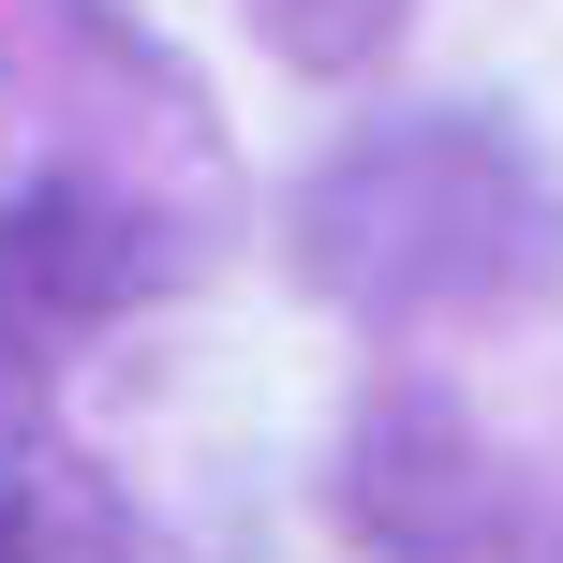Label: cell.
Returning a JSON list of instances; mask_svg holds the SVG:
<instances>
[{
	"label": "cell",
	"instance_id": "cell-1",
	"mask_svg": "<svg viewBox=\"0 0 563 563\" xmlns=\"http://www.w3.org/2000/svg\"><path fill=\"white\" fill-rule=\"evenodd\" d=\"M297 267L371 327L489 311V297L563 267V194L489 119H386L297 194Z\"/></svg>",
	"mask_w": 563,
	"mask_h": 563
},
{
	"label": "cell",
	"instance_id": "cell-2",
	"mask_svg": "<svg viewBox=\"0 0 563 563\" xmlns=\"http://www.w3.org/2000/svg\"><path fill=\"white\" fill-rule=\"evenodd\" d=\"M341 505H356V534L386 563H475L489 534H505V489H489V445L445 416L430 386L371 400L356 430V475H341Z\"/></svg>",
	"mask_w": 563,
	"mask_h": 563
},
{
	"label": "cell",
	"instance_id": "cell-3",
	"mask_svg": "<svg viewBox=\"0 0 563 563\" xmlns=\"http://www.w3.org/2000/svg\"><path fill=\"white\" fill-rule=\"evenodd\" d=\"M134 297H148V238L104 194H75V178L0 194V356H59Z\"/></svg>",
	"mask_w": 563,
	"mask_h": 563
},
{
	"label": "cell",
	"instance_id": "cell-4",
	"mask_svg": "<svg viewBox=\"0 0 563 563\" xmlns=\"http://www.w3.org/2000/svg\"><path fill=\"white\" fill-rule=\"evenodd\" d=\"M0 563H134L119 489L59 430H15V416H0Z\"/></svg>",
	"mask_w": 563,
	"mask_h": 563
}]
</instances>
